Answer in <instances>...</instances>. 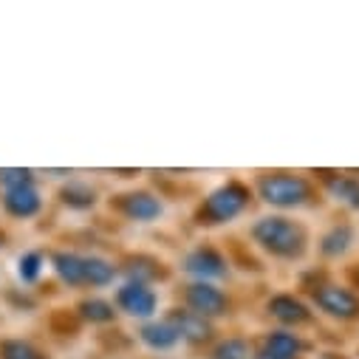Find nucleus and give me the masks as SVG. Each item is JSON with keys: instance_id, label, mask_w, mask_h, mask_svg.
Instances as JSON below:
<instances>
[{"instance_id": "5", "label": "nucleus", "mask_w": 359, "mask_h": 359, "mask_svg": "<svg viewBox=\"0 0 359 359\" xmlns=\"http://www.w3.org/2000/svg\"><path fill=\"white\" fill-rule=\"evenodd\" d=\"M119 303H122L125 311L139 314V317H147L156 309V294L147 286H142V283H130V286H125L119 292Z\"/></svg>"}, {"instance_id": "12", "label": "nucleus", "mask_w": 359, "mask_h": 359, "mask_svg": "<svg viewBox=\"0 0 359 359\" xmlns=\"http://www.w3.org/2000/svg\"><path fill=\"white\" fill-rule=\"evenodd\" d=\"M114 266L108 260H100V257H85V283H94V286H102V283H111L114 280Z\"/></svg>"}, {"instance_id": "6", "label": "nucleus", "mask_w": 359, "mask_h": 359, "mask_svg": "<svg viewBox=\"0 0 359 359\" xmlns=\"http://www.w3.org/2000/svg\"><path fill=\"white\" fill-rule=\"evenodd\" d=\"M6 210L18 218H29L40 210V193L32 187V184H20V187H12L6 193Z\"/></svg>"}, {"instance_id": "15", "label": "nucleus", "mask_w": 359, "mask_h": 359, "mask_svg": "<svg viewBox=\"0 0 359 359\" xmlns=\"http://www.w3.org/2000/svg\"><path fill=\"white\" fill-rule=\"evenodd\" d=\"M266 351H272L278 356H292L294 359V353L300 351V339H294L292 334H275L272 339H269Z\"/></svg>"}, {"instance_id": "9", "label": "nucleus", "mask_w": 359, "mask_h": 359, "mask_svg": "<svg viewBox=\"0 0 359 359\" xmlns=\"http://www.w3.org/2000/svg\"><path fill=\"white\" fill-rule=\"evenodd\" d=\"M54 263H57V272H60V278L65 280V283H74V286H79V283H85V257H76V255H57L54 257Z\"/></svg>"}, {"instance_id": "21", "label": "nucleus", "mask_w": 359, "mask_h": 359, "mask_svg": "<svg viewBox=\"0 0 359 359\" xmlns=\"http://www.w3.org/2000/svg\"><path fill=\"white\" fill-rule=\"evenodd\" d=\"M82 311L91 317V320H111L114 317V309L102 300H91V303H82Z\"/></svg>"}, {"instance_id": "8", "label": "nucleus", "mask_w": 359, "mask_h": 359, "mask_svg": "<svg viewBox=\"0 0 359 359\" xmlns=\"http://www.w3.org/2000/svg\"><path fill=\"white\" fill-rule=\"evenodd\" d=\"M190 306L196 309V314H221L224 311V294L218 292V289H212V286H204V283H198V286H193L190 289Z\"/></svg>"}, {"instance_id": "18", "label": "nucleus", "mask_w": 359, "mask_h": 359, "mask_svg": "<svg viewBox=\"0 0 359 359\" xmlns=\"http://www.w3.org/2000/svg\"><path fill=\"white\" fill-rule=\"evenodd\" d=\"M40 255H34V252H29V255H23L20 257V269H18V272H20V278L23 280H34L37 275H40Z\"/></svg>"}, {"instance_id": "19", "label": "nucleus", "mask_w": 359, "mask_h": 359, "mask_svg": "<svg viewBox=\"0 0 359 359\" xmlns=\"http://www.w3.org/2000/svg\"><path fill=\"white\" fill-rule=\"evenodd\" d=\"M246 356H249V351H246V342H241V339H229L218 348V359H246Z\"/></svg>"}, {"instance_id": "3", "label": "nucleus", "mask_w": 359, "mask_h": 359, "mask_svg": "<svg viewBox=\"0 0 359 359\" xmlns=\"http://www.w3.org/2000/svg\"><path fill=\"white\" fill-rule=\"evenodd\" d=\"M243 204H246V193L238 184H229V187L215 190L207 198V215L215 221H229L243 210Z\"/></svg>"}, {"instance_id": "17", "label": "nucleus", "mask_w": 359, "mask_h": 359, "mask_svg": "<svg viewBox=\"0 0 359 359\" xmlns=\"http://www.w3.org/2000/svg\"><path fill=\"white\" fill-rule=\"evenodd\" d=\"M323 243H325L323 249H325L328 255H342V252L348 249V243H351V232H348L345 226H342V229H334Z\"/></svg>"}, {"instance_id": "14", "label": "nucleus", "mask_w": 359, "mask_h": 359, "mask_svg": "<svg viewBox=\"0 0 359 359\" xmlns=\"http://www.w3.org/2000/svg\"><path fill=\"white\" fill-rule=\"evenodd\" d=\"M272 311H275L280 320H306V309H303L294 297H275Z\"/></svg>"}, {"instance_id": "4", "label": "nucleus", "mask_w": 359, "mask_h": 359, "mask_svg": "<svg viewBox=\"0 0 359 359\" xmlns=\"http://www.w3.org/2000/svg\"><path fill=\"white\" fill-rule=\"evenodd\" d=\"M317 303H320L328 314H334V317H353V314L359 311V300H356L351 292L337 289V286H325V289L317 294Z\"/></svg>"}, {"instance_id": "13", "label": "nucleus", "mask_w": 359, "mask_h": 359, "mask_svg": "<svg viewBox=\"0 0 359 359\" xmlns=\"http://www.w3.org/2000/svg\"><path fill=\"white\" fill-rule=\"evenodd\" d=\"M175 320H178V337H190V339H201V337H207V323H204V317L201 314H196V311H184V314H175Z\"/></svg>"}, {"instance_id": "23", "label": "nucleus", "mask_w": 359, "mask_h": 359, "mask_svg": "<svg viewBox=\"0 0 359 359\" xmlns=\"http://www.w3.org/2000/svg\"><path fill=\"white\" fill-rule=\"evenodd\" d=\"M257 359H292V356H278V353H272V351H266V353H260Z\"/></svg>"}, {"instance_id": "22", "label": "nucleus", "mask_w": 359, "mask_h": 359, "mask_svg": "<svg viewBox=\"0 0 359 359\" xmlns=\"http://www.w3.org/2000/svg\"><path fill=\"white\" fill-rule=\"evenodd\" d=\"M0 182L12 187H20V184H29V170H0Z\"/></svg>"}, {"instance_id": "10", "label": "nucleus", "mask_w": 359, "mask_h": 359, "mask_svg": "<svg viewBox=\"0 0 359 359\" xmlns=\"http://www.w3.org/2000/svg\"><path fill=\"white\" fill-rule=\"evenodd\" d=\"M125 210H128V215H133V218H139V221H150V218H156V215L161 212V204H158L153 196L139 193V196H128Z\"/></svg>"}, {"instance_id": "20", "label": "nucleus", "mask_w": 359, "mask_h": 359, "mask_svg": "<svg viewBox=\"0 0 359 359\" xmlns=\"http://www.w3.org/2000/svg\"><path fill=\"white\" fill-rule=\"evenodd\" d=\"M334 193H337L342 201H348L351 207H359V184H356V182H337V184H334Z\"/></svg>"}, {"instance_id": "2", "label": "nucleus", "mask_w": 359, "mask_h": 359, "mask_svg": "<svg viewBox=\"0 0 359 359\" xmlns=\"http://www.w3.org/2000/svg\"><path fill=\"white\" fill-rule=\"evenodd\" d=\"M260 196L278 207H300L309 198V184L297 175H266L260 182Z\"/></svg>"}, {"instance_id": "1", "label": "nucleus", "mask_w": 359, "mask_h": 359, "mask_svg": "<svg viewBox=\"0 0 359 359\" xmlns=\"http://www.w3.org/2000/svg\"><path fill=\"white\" fill-rule=\"evenodd\" d=\"M255 238L275 255H283V257H292L303 249V232L286 221V218H263L257 226H255Z\"/></svg>"}, {"instance_id": "16", "label": "nucleus", "mask_w": 359, "mask_h": 359, "mask_svg": "<svg viewBox=\"0 0 359 359\" xmlns=\"http://www.w3.org/2000/svg\"><path fill=\"white\" fill-rule=\"evenodd\" d=\"M0 353H4V359H43V356H40L32 345H26V342H4Z\"/></svg>"}, {"instance_id": "7", "label": "nucleus", "mask_w": 359, "mask_h": 359, "mask_svg": "<svg viewBox=\"0 0 359 359\" xmlns=\"http://www.w3.org/2000/svg\"><path fill=\"white\" fill-rule=\"evenodd\" d=\"M187 272H193L198 278H221L226 269H224V260L212 249H198L187 257Z\"/></svg>"}, {"instance_id": "11", "label": "nucleus", "mask_w": 359, "mask_h": 359, "mask_svg": "<svg viewBox=\"0 0 359 359\" xmlns=\"http://www.w3.org/2000/svg\"><path fill=\"white\" fill-rule=\"evenodd\" d=\"M142 339L147 345H153V348H170V345L178 342V331L170 323H158V325H147L142 331Z\"/></svg>"}]
</instances>
